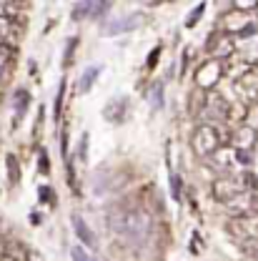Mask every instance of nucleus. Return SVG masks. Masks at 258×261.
I'll list each match as a JSON object with an SVG mask.
<instances>
[{
  "label": "nucleus",
  "mask_w": 258,
  "mask_h": 261,
  "mask_svg": "<svg viewBox=\"0 0 258 261\" xmlns=\"http://www.w3.org/2000/svg\"><path fill=\"white\" fill-rule=\"evenodd\" d=\"M226 136L216 126H200V128L193 133V151L198 156H213L218 148H221V141Z\"/></svg>",
  "instance_id": "1"
},
{
  "label": "nucleus",
  "mask_w": 258,
  "mask_h": 261,
  "mask_svg": "<svg viewBox=\"0 0 258 261\" xmlns=\"http://www.w3.org/2000/svg\"><path fill=\"white\" fill-rule=\"evenodd\" d=\"M238 194H246L243 191V184H241V178H233V176H226V178H218L216 184H213V196L218 198V201H231L233 196Z\"/></svg>",
  "instance_id": "2"
},
{
  "label": "nucleus",
  "mask_w": 258,
  "mask_h": 261,
  "mask_svg": "<svg viewBox=\"0 0 258 261\" xmlns=\"http://www.w3.org/2000/svg\"><path fill=\"white\" fill-rule=\"evenodd\" d=\"M238 93L246 98V100H253V98H258V73L246 70V73L238 78Z\"/></svg>",
  "instance_id": "3"
},
{
  "label": "nucleus",
  "mask_w": 258,
  "mask_h": 261,
  "mask_svg": "<svg viewBox=\"0 0 258 261\" xmlns=\"http://www.w3.org/2000/svg\"><path fill=\"white\" fill-rule=\"evenodd\" d=\"M221 78V65L218 63H206L198 73H195V81L200 88H213V83Z\"/></svg>",
  "instance_id": "4"
},
{
  "label": "nucleus",
  "mask_w": 258,
  "mask_h": 261,
  "mask_svg": "<svg viewBox=\"0 0 258 261\" xmlns=\"http://www.w3.org/2000/svg\"><path fill=\"white\" fill-rule=\"evenodd\" d=\"M208 111L213 113V118H218V121H228V113H231V103H228L226 98L221 96V93H211L208 96Z\"/></svg>",
  "instance_id": "5"
},
{
  "label": "nucleus",
  "mask_w": 258,
  "mask_h": 261,
  "mask_svg": "<svg viewBox=\"0 0 258 261\" xmlns=\"http://www.w3.org/2000/svg\"><path fill=\"white\" fill-rule=\"evenodd\" d=\"M226 206H228L231 214H236V219H241V216H246V214L251 211V194L233 196L231 201H226Z\"/></svg>",
  "instance_id": "6"
},
{
  "label": "nucleus",
  "mask_w": 258,
  "mask_h": 261,
  "mask_svg": "<svg viewBox=\"0 0 258 261\" xmlns=\"http://www.w3.org/2000/svg\"><path fill=\"white\" fill-rule=\"evenodd\" d=\"M73 228H75V236H78V239H80V241H83L85 246H93V249H96V244H98L96 233H93V231L88 228V224H85V221H83V219H80L78 214L73 216Z\"/></svg>",
  "instance_id": "7"
},
{
  "label": "nucleus",
  "mask_w": 258,
  "mask_h": 261,
  "mask_svg": "<svg viewBox=\"0 0 258 261\" xmlns=\"http://www.w3.org/2000/svg\"><path fill=\"white\" fill-rule=\"evenodd\" d=\"M98 73H100V68H88L85 73H83V78H80V93H85V91H91V86L96 83V78H98Z\"/></svg>",
  "instance_id": "8"
},
{
  "label": "nucleus",
  "mask_w": 258,
  "mask_h": 261,
  "mask_svg": "<svg viewBox=\"0 0 258 261\" xmlns=\"http://www.w3.org/2000/svg\"><path fill=\"white\" fill-rule=\"evenodd\" d=\"M8 176H10V184H18L20 181V166L15 156H8Z\"/></svg>",
  "instance_id": "9"
},
{
  "label": "nucleus",
  "mask_w": 258,
  "mask_h": 261,
  "mask_svg": "<svg viewBox=\"0 0 258 261\" xmlns=\"http://www.w3.org/2000/svg\"><path fill=\"white\" fill-rule=\"evenodd\" d=\"M70 259H73V261H93L91 256H88V251H85L83 246H78V244L70 249Z\"/></svg>",
  "instance_id": "10"
},
{
  "label": "nucleus",
  "mask_w": 258,
  "mask_h": 261,
  "mask_svg": "<svg viewBox=\"0 0 258 261\" xmlns=\"http://www.w3.org/2000/svg\"><path fill=\"white\" fill-rule=\"evenodd\" d=\"M170 194L173 198H181V176L178 173H170Z\"/></svg>",
  "instance_id": "11"
},
{
  "label": "nucleus",
  "mask_w": 258,
  "mask_h": 261,
  "mask_svg": "<svg viewBox=\"0 0 258 261\" xmlns=\"http://www.w3.org/2000/svg\"><path fill=\"white\" fill-rule=\"evenodd\" d=\"M25 106H28V96L20 91V93H18V116H15V123L23 118V113H25Z\"/></svg>",
  "instance_id": "12"
},
{
  "label": "nucleus",
  "mask_w": 258,
  "mask_h": 261,
  "mask_svg": "<svg viewBox=\"0 0 258 261\" xmlns=\"http://www.w3.org/2000/svg\"><path fill=\"white\" fill-rule=\"evenodd\" d=\"M10 56H13V50H10L8 45H0V70L10 63Z\"/></svg>",
  "instance_id": "13"
},
{
  "label": "nucleus",
  "mask_w": 258,
  "mask_h": 261,
  "mask_svg": "<svg viewBox=\"0 0 258 261\" xmlns=\"http://www.w3.org/2000/svg\"><path fill=\"white\" fill-rule=\"evenodd\" d=\"M203 8H206V5H198V8H195V13H191V15H188V20H186V25H188V28H193V23L200 18V15H203Z\"/></svg>",
  "instance_id": "14"
},
{
  "label": "nucleus",
  "mask_w": 258,
  "mask_h": 261,
  "mask_svg": "<svg viewBox=\"0 0 258 261\" xmlns=\"http://www.w3.org/2000/svg\"><path fill=\"white\" fill-rule=\"evenodd\" d=\"M231 48H233V40H231V38H226V40H223V43L216 48V56H226Z\"/></svg>",
  "instance_id": "15"
},
{
  "label": "nucleus",
  "mask_w": 258,
  "mask_h": 261,
  "mask_svg": "<svg viewBox=\"0 0 258 261\" xmlns=\"http://www.w3.org/2000/svg\"><path fill=\"white\" fill-rule=\"evenodd\" d=\"M8 28H10V23H8V18L5 15H0V38L8 33Z\"/></svg>",
  "instance_id": "16"
},
{
  "label": "nucleus",
  "mask_w": 258,
  "mask_h": 261,
  "mask_svg": "<svg viewBox=\"0 0 258 261\" xmlns=\"http://www.w3.org/2000/svg\"><path fill=\"white\" fill-rule=\"evenodd\" d=\"M251 211H253V214L258 216V194L251 196Z\"/></svg>",
  "instance_id": "17"
},
{
  "label": "nucleus",
  "mask_w": 258,
  "mask_h": 261,
  "mask_svg": "<svg viewBox=\"0 0 258 261\" xmlns=\"http://www.w3.org/2000/svg\"><path fill=\"white\" fill-rule=\"evenodd\" d=\"M5 261H13V259H5Z\"/></svg>",
  "instance_id": "18"
},
{
  "label": "nucleus",
  "mask_w": 258,
  "mask_h": 261,
  "mask_svg": "<svg viewBox=\"0 0 258 261\" xmlns=\"http://www.w3.org/2000/svg\"><path fill=\"white\" fill-rule=\"evenodd\" d=\"M256 138H258V130H256Z\"/></svg>",
  "instance_id": "19"
}]
</instances>
